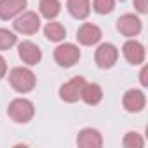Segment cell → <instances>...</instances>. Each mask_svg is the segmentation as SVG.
<instances>
[{
    "label": "cell",
    "instance_id": "1",
    "mask_svg": "<svg viewBox=\"0 0 148 148\" xmlns=\"http://www.w3.org/2000/svg\"><path fill=\"white\" fill-rule=\"evenodd\" d=\"M9 84L12 86L14 91L25 94V92H30L33 91L35 84H37V79H35V73L26 68V66H16L9 71Z\"/></svg>",
    "mask_w": 148,
    "mask_h": 148
},
{
    "label": "cell",
    "instance_id": "2",
    "mask_svg": "<svg viewBox=\"0 0 148 148\" xmlns=\"http://www.w3.org/2000/svg\"><path fill=\"white\" fill-rule=\"evenodd\" d=\"M7 115L16 124H28L35 115V106L26 98H16L7 106Z\"/></svg>",
    "mask_w": 148,
    "mask_h": 148
},
{
    "label": "cell",
    "instance_id": "3",
    "mask_svg": "<svg viewBox=\"0 0 148 148\" xmlns=\"http://www.w3.org/2000/svg\"><path fill=\"white\" fill-rule=\"evenodd\" d=\"M79 59H80V49L75 44L64 42L54 49V61L63 68H70L73 64H77Z\"/></svg>",
    "mask_w": 148,
    "mask_h": 148
},
{
    "label": "cell",
    "instance_id": "4",
    "mask_svg": "<svg viewBox=\"0 0 148 148\" xmlns=\"http://www.w3.org/2000/svg\"><path fill=\"white\" fill-rule=\"evenodd\" d=\"M14 30L23 35H33L40 30V16L32 11H23L12 23Z\"/></svg>",
    "mask_w": 148,
    "mask_h": 148
},
{
    "label": "cell",
    "instance_id": "5",
    "mask_svg": "<svg viewBox=\"0 0 148 148\" xmlns=\"http://www.w3.org/2000/svg\"><path fill=\"white\" fill-rule=\"evenodd\" d=\"M117 59H119V49H117L113 44H110V42L101 44V45L96 49V52H94V61H96V64H98L99 68H103V70L112 68V66L117 63Z\"/></svg>",
    "mask_w": 148,
    "mask_h": 148
},
{
    "label": "cell",
    "instance_id": "6",
    "mask_svg": "<svg viewBox=\"0 0 148 148\" xmlns=\"http://www.w3.org/2000/svg\"><path fill=\"white\" fill-rule=\"evenodd\" d=\"M86 84V79L84 77H73L71 80L64 82L61 87H59V98L66 103H75L80 99V94H82V87Z\"/></svg>",
    "mask_w": 148,
    "mask_h": 148
},
{
    "label": "cell",
    "instance_id": "7",
    "mask_svg": "<svg viewBox=\"0 0 148 148\" xmlns=\"http://www.w3.org/2000/svg\"><path fill=\"white\" fill-rule=\"evenodd\" d=\"M141 19L136 16V14H122L119 19H117V30L124 35V37H136L141 33Z\"/></svg>",
    "mask_w": 148,
    "mask_h": 148
},
{
    "label": "cell",
    "instance_id": "8",
    "mask_svg": "<svg viewBox=\"0 0 148 148\" xmlns=\"http://www.w3.org/2000/svg\"><path fill=\"white\" fill-rule=\"evenodd\" d=\"M122 54H124V58H125V61L129 63V64H141L143 61H145V56H146V52H145V45L141 44V42H138V40H127L124 45H122Z\"/></svg>",
    "mask_w": 148,
    "mask_h": 148
},
{
    "label": "cell",
    "instance_id": "9",
    "mask_svg": "<svg viewBox=\"0 0 148 148\" xmlns=\"http://www.w3.org/2000/svg\"><path fill=\"white\" fill-rule=\"evenodd\" d=\"M18 54H19V59H21L25 64H30V66L40 63V59H42V51H40V47H38L37 44L30 42V40H23V42L18 45Z\"/></svg>",
    "mask_w": 148,
    "mask_h": 148
},
{
    "label": "cell",
    "instance_id": "10",
    "mask_svg": "<svg viewBox=\"0 0 148 148\" xmlns=\"http://www.w3.org/2000/svg\"><path fill=\"white\" fill-rule=\"evenodd\" d=\"M101 28L92 25V23H84L79 30H77V40L82 45H96L101 40Z\"/></svg>",
    "mask_w": 148,
    "mask_h": 148
},
{
    "label": "cell",
    "instance_id": "11",
    "mask_svg": "<svg viewBox=\"0 0 148 148\" xmlns=\"http://www.w3.org/2000/svg\"><path fill=\"white\" fill-rule=\"evenodd\" d=\"M122 105L127 112L131 113H138L145 108L146 105V98H145V92L139 91V89H129L124 98H122Z\"/></svg>",
    "mask_w": 148,
    "mask_h": 148
},
{
    "label": "cell",
    "instance_id": "12",
    "mask_svg": "<svg viewBox=\"0 0 148 148\" xmlns=\"http://www.w3.org/2000/svg\"><path fill=\"white\" fill-rule=\"evenodd\" d=\"M77 145L80 148H101L103 146V136L98 129L86 127L77 136Z\"/></svg>",
    "mask_w": 148,
    "mask_h": 148
},
{
    "label": "cell",
    "instance_id": "13",
    "mask_svg": "<svg viewBox=\"0 0 148 148\" xmlns=\"http://www.w3.org/2000/svg\"><path fill=\"white\" fill-rule=\"evenodd\" d=\"M26 0H0V19H12L26 9Z\"/></svg>",
    "mask_w": 148,
    "mask_h": 148
},
{
    "label": "cell",
    "instance_id": "14",
    "mask_svg": "<svg viewBox=\"0 0 148 148\" xmlns=\"http://www.w3.org/2000/svg\"><path fill=\"white\" fill-rule=\"evenodd\" d=\"M66 7H68V12L75 19H86L91 14V2L89 0H68Z\"/></svg>",
    "mask_w": 148,
    "mask_h": 148
},
{
    "label": "cell",
    "instance_id": "15",
    "mask_svg": "<svg viewBox=\"0 0 148 148\" xmlns=\"http://www.w3.org/2000/svg\"><path fill=\"white\" fill-rule=\"evenodd\" d=\"M80 98L84 99V103L94 106V105H98V103L103 99V89H101L99 84H87V82H86L84 87H82Z\"/></svg>",
    "mask_w": 148,
    "mask_h": 148
},
{
    "label": "cell",
    "instance_id": "16",
    "mask_svg": "<svg viewBox=\"0 0 148 148\" xmlns=\"http://www.w3.org/2000/svg\"><path fill=\"white\" fill-rule=\"evenodd\" d=\"M44 33H45L47 40H51V42H61V40H64V37H66L64 26H63L61 23H58V21H52V19L45 25Z\"/></svg>",
    "mask_w": 148,
    "mask_h": 148
},
{
    "label": "cell",
    "instance_id": "17",
    "mask_svg": "<svg viewBox=\"0 0 148 148\" xmlns=\"http://www.w3.org/2000/svg\"><path fill=\"white\" fill-rule=\"evenodd\" d=\"M38 11L40 14L45 18V19H54L59 11H61V4H59V0H40V4H38Z\"/></svg>",
    "mask_w": 148,
    "mask_h": 148
},
{
    "label": "cell",
    "instance_id": "18",
    "mask_svg": "<svg viewBox=\"0 0 148 148\" xmlns=\"http://www.w3.org/2000/svg\"><path fill=\"white\" fill-rule=\"evenodd\" d=\"M16 42H18V37L12 32H9L5 28H0V51L11 49L12 45H16Z\"/></svg>",
    "mask_w": 148,
    "mask_h": 148
},
{
    "label": "cell",
    "instance_id": "19",
    "mask_svg": "<svg viewBox=\"0 0 148 148\" xmlns=\"http://www.w3.org/2000/svg\"><path fill=\"white\" fill-rule=\"evenodd\" d=\"M122 145L125 148H141V146H145V139L138 132H127L122 139Z\"/></svg>",
    "mask_w": 148,
    "mask_h": 148
},
{
    "label": "cell",
    "instance_id": "20",
    "mask_svg": "<svg viewBox=\"0 0 148 148\" xmlns=\"http://www.w3.org/2000/svg\"><path fill=\"white\" fill-rule=\"evenodd\" d=\"M92 7L98 14H110L115 7V0H94Z\"/></svg>",
    "mask_w": 148,
    "mask_h": 148
},
{
    "label": "cell",
    "instance_id": "21",
    "mask_svg": "<svg viewBox=\"0 0 148 148\" xmlns=\"http://www.w3.org/2000/svg\"><path fill=\"white\" fill-rule=\"evenodd\" d=\"M134 9L139 14H146L148 12V0H134Z\"/></svg>",
    "mask_w": 148,
    "mask_h": 148
},
{
    "label": "cell",
    "instance_id": "22",
    "mask_svg": "<svg viewBox=\"0 0 148 148\" xmlns=\"http://www.w3.org/2000/svg\"><path fill=\"white\" fill-rule=\"evenodd\" d=\"M146 75H148V68H146V66H143V68H141V73H139V82H141V86H143V87H146V86H148V79H146Z\"/></svg>",
    "mask_w": 148,
    "mask_h": 148
},
{
    "label": "cell",
    "instance_id": "23",
    "mask_svg": "<svg viewBox=\"0 0 148 148\" xmlns=\"http://www.w3.org/2000/svg\"><path fill=\"white\" fill-rule=\"evenodd\" d=\"M7 75V61L0 56V79H4Z\"/></svg>",
    "mask_w": 148,
    "mask_h": 148
}]
</instances>
